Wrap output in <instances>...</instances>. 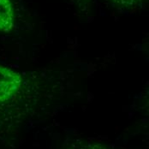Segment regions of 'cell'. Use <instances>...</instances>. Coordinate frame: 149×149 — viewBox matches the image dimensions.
<instances>
[{
  "label": "cell",
  "instance_id": "3",
  "mask_svg": "<svg viewBox=\"0 0 149 149\" xmlns=\"http://www.w3.org/2000/svg\"><path fill=\"white\" fill-rule=\"evenodd\" d=\"M115 5L126 10H131L141 5L145 0H111Z\"/></svg>",
  "mask_w": 149,
  "mask_h": 149
},
{
  "label": "cell",
  "instance_id": "4",
  "mask_svg": "<svg viewBox=\"0 0 149 149\" xmlns=\"http://www.w3.org/2000/svg\"><path fill=\"white\" fill-rule=\"evenodd\" d=\"M82 1H84V2H86V1H88V0H82Z\"/></svg>",
  "mask_w": 149,
  "mask_h": 149
},
{
  "label": "cell",
  "instance_id": "2",
  "mask_svg": "<svg viewBox=\"0 0 149 149\" xmlns=\"http://www.w3.org/2000/svg\"><path fill=\"white\" fill-rule=\"evenodd\" d=\"M15 28V14L11 0H0V33H9Z\"/></svg>",
  "mask_w": 149,
  "mask_h": 149
},
{
  "label": "cell",
  "instance_id": "1",
  "mask_svg": "<svg viewBox=\"0 0 149 149\" xmlns=\"http://www.w3.org/2000/svg\"><path fill=\"white\" fill-rule=\"evenodd\" d=\"M23 88V77L14 69L0 64V104L10 102Z\"/></svg>",
  "mask_w": 149,
  "mask_h": 149
}]
</instances>
